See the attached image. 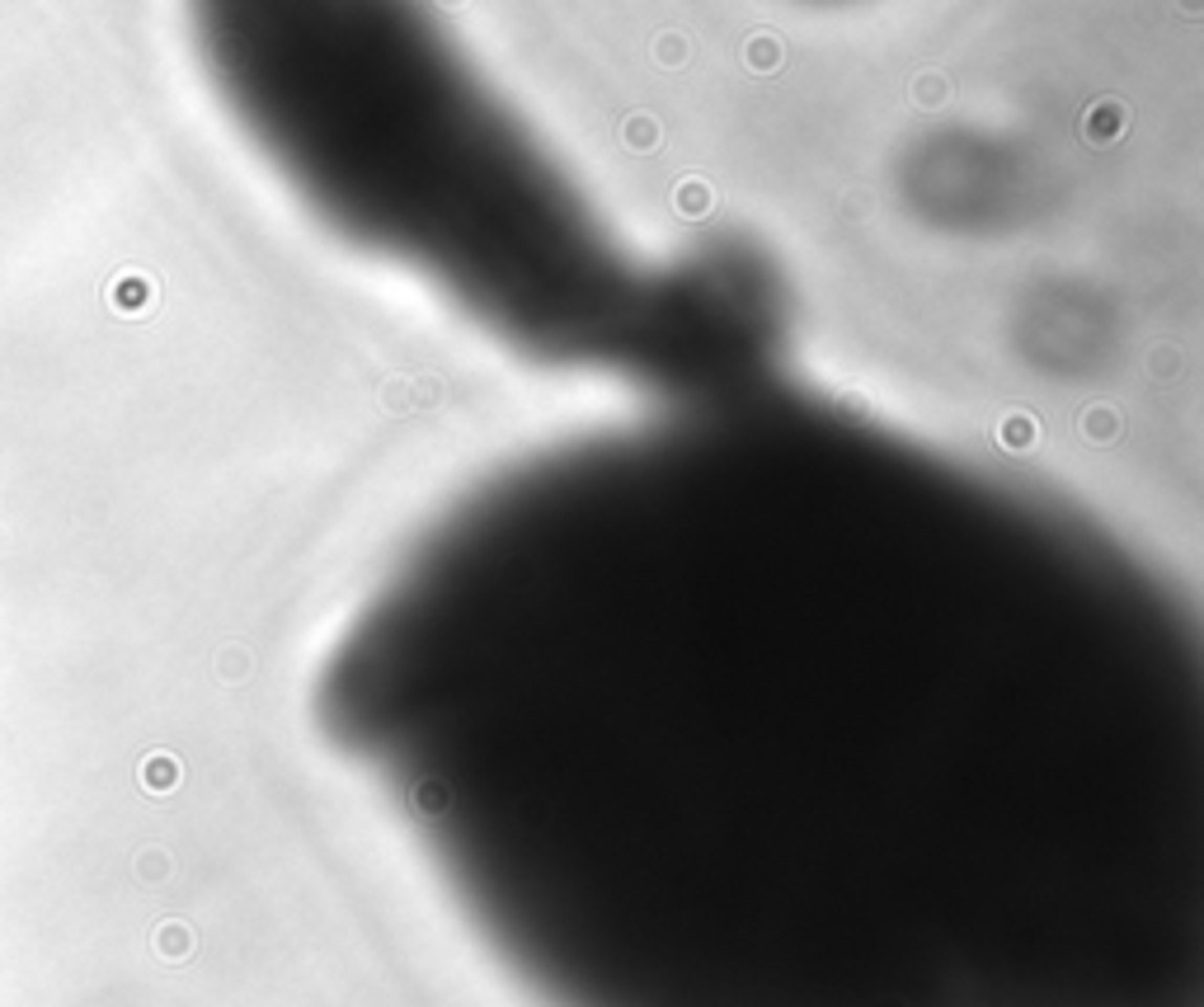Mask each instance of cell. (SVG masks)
<instances>
[{"label":"cell","mask_w":1204,"mask_h":1007,"mask_svg":"<svg viewBox=\"0 0 1204 1007\" xmlns=\"http://www.w3.org/2000/svg\"><path fill=\"white\" fill-rule=\"evenodd\" d=\"M193 19L250 128L344 231L556 353H607L640 312L420 0H193Z\"/></svg>","instance_id":"obj_1"}]
</instances>
